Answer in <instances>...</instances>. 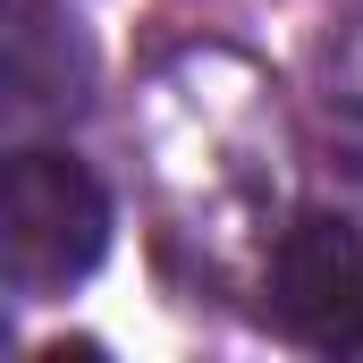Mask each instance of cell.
I'll list each match as a JSON object with an SVG mask.
<instances>
[{"instance_id":"6da1fadb","label":"cell","mask_w":363,"mask_h":363,"mask_svg":"<svg viewBox=\"0 0 363 363\" xmlns=\"http://www.w3.org/2000/svg\"><path fill=\"white\" fill-rule=\"evenodd\" d=\"M0 220H9L0 245H9V287L17 296H60L110 254V194L68 152H17Z\"/></svg>"},{"instance_id":"7a4b0ae2","label":"cell","mask_w":363,"mask_h":363,"mask_svg":"<svg viewBox=\"0 0 363 363\" xmlns=\"http://www.w3.org/2000/svg\"><path fill=\"white\" fill-rule=\"evenodd\" d=\"M271 321L321 355H363V228L304 211L271 245Z\"/></svg>"}]
</instances>
